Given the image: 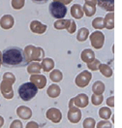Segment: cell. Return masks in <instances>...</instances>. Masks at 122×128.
<instances>
[{"label": "cell", "mask_w": 122, "mask_h": 128, "mask_svg": "<svg viewBox=\"0 0 122 128\" xmlns=\"http://www.w3.org/2000/svg\"><path fill=\"white\" fill-rule=\"evenodd\" d=\"M45 56V52L44 50L40 47H34L31 54V57H30V62L31 61H41Z\"/></svg>", "instance_id": "9a60e30c"}, {"label": "cell", "mask_w": 122, "mask_h": 128, "mask_svg": "<svg viewBox=\"0 0 122 128\" xmlns=\"http://www.w3.org/2000/svg\"><path fill=\"white\" fill-rule=\"evenodd\" d=\"M1 64L7 68H21L25 67L28 61L26 60L24 52L19 47H8L1 56Z\"/></svg>", "instance_id": "6da1fadb"}, {"label": "cell", "mask_w": 122, "mask_h": 128, "mask_svg": "<svg viewBox=\"0 0 122 128\" xmlns=\"http://www.w3.org/2000/svg\"><path fill=\"white\" fill-rule=\"evenodd\" d=\"M89 35V30L85 27H81V29H79L78 34H77V39L79 42H84L88 38Z\"/></svg>", "instance_id": "d4e9b609"}, {"label": "cell", "mask_w": 122, "mask_h": 128, "mask_svg": "<svg viewBox=\"0 0 122 128\" xmlns=\"http://www.w3.org/2000/svg\"><path fill=\"white\" fill-rule=\"evenodd\" d=\"M82 10H83V13L87 16H92L96 12V6H93V5L85 3L83 5V7H82Z\"/></svg>", "instance_id": "83f0119b"}, {"label": "cell", "mask_w": 122, "mask_h": 128, "mask_svg": "<svg viewBox=\"0 0 122 128\" xmlns=\"http://www.w3.org/2000/svg\"><path fill=\"white\" fill-rule=\"evenodd\" d=\"M112 110L108 107H103L99 110V116L104 120H108L111 116H112Z\"/></svg>", "instance_id": "484cf974"}, {"label": "cell", "mask_w": 122, "mask_h": 128, "mask_svg": "<svg viewBox=\"0 0 122 128\" xmlns=\"http://www.w3.org/2000/svg\"><path fill=\"white\" fill-rule=\"evenodd\" d=\"M30 82L34 84L38 88V89H43L47 84V78L44 75L34 74V75H31L30 77Z\"/></svg>", "instance_id": "9c48e42d"}, {"label": "cell", "mask_w": 122, "mask_h": 128, "mask_svg": "<svg viewBox=\"0 0 122 128\" xmlns=\"http://www.w3.org/2000/svg\"><path fill=\"white\" fill-rule=\"evenodd\" d=\"M40 64L42 70H44L45 72H50L54 68V61L51 58H44Z\"/></svg>", "instance_id": "44dd1931"}, {"label": "cell", "mask_w": 122, "mask_h": 128, "mask_svg": "<svg viewBox=\"0 0 122 128\" xmlns=\"http://www.w3.org/2000/svg\"><path fill=\"white\" fill-rule=\"evenodd\" d=\"M104 100L103 95H99V94H93L91 97V102L94 106H99L100 104H102Z\"/></svg>", "instance_id": "1f68e13d"}, {"label": "cell", "mask_w": 122, "mask_h": 128, "mask_svg": "<svg viewBox=\"0 0 122 128\" xmlns=\"http://www.w3.org/2000/svg\"><path fill=\"white\" fill-rule=\"evenodd\" d=\"M69 20H64V18H60V20H57L56 22L53 24V26L55 29L58 30H61V29H66L68 24H69Z\"/></svg>", "instance_id": "4316f807"}, {"label": "cell", "mask_w": 122, "mask_h": 128, "mask_svg": "<svg viewBox=\"0 0 122 128\" xmlns=\"http://www.w3.org/2000/svg\"><path fill=\"white\" fill-rule=\"evenodd\" d=\"M74 100V104L76 105V107L78 108H85L87 105H88V96L84 93H81V94H78L76 97L73 98Z\"/></svg>", "instance_id": "7c38bea8"}, {"label": "cell", "mask_w": 122, "mask_h": 128, "mask_svg": "<svg viewBox=\"0 0 122 128\" xmlns=\"http://www.w3.org/2000/svg\"><path fill=\"white\" fill-rule=\"evenodd\" d=\"M103 22H104V27L111 30L114 29V12H110L107 14L105 18H103Z\"/></svg>", "instance_id": "2e32d148"}, {"label": "cell", "mask_w": 122, "mask_h": 128, "mask_svg": "<svg viewBox=\"0 0 122 128\" xmlns=\"http://www.w3.org/2000/svg\"><path fill=\"white\" fill-rule=\"evenodd\" d=\"M3 80H7V82H10L11 84H14L16 82V77L14 76V74L12 73H5L4 76H3Z\"/></svg>", "instance_id": "e575fe53"}, {"label": "cell", "mask_w": 122, "mask_h": 128, "mask_svg": "<svg viewBox=\"0 0 122 128\" xmlns=\"http://www.w3.org/2000/svg\"><path fill=\"white\" fill-rule=\"evenodd\" d=\"M67 31L69 32V33H71V34H73L74 32L76 31V29H77V25H76V22H74L73 20H69V24H68V26H67Z\"/></svg>", "instance_id": "d590c367"}, {"label": "cell", "mask_w": 122, "mask_h": 128, "mask_svg": "<svg viewBox=\"0 0 122 128\" xmlns=\"http://www.w3.org/2000/svg\"><path fill=\"white\" fill-rule=\"evenodd\" d=\"M99 70L101 74L106 77V78H111L113 76V69L108 65V64H100V67H99Z\"/></svg>", "instance_id": "603a6c76"}, {"label": "cell", "mask_w": 122, "mask_h": 128, "mask_svg": "<svg viewBox=\"0 0 122 128\" xmlns=\"http://www.w3.org/2000/svg\"><path fill=\"white\" fill-rule=\"evenodd\" d=\"M17 92H18L19 97L23 101H30L36 96L37 92H38V88L31 82H24L18 88Z\"/></svg>", "instance_id": "7a4b0ae2"}, {"label": "cell", "mask_w": 122, "mask_h": 128, "mask_svg": "<svg viewBox=\"0 0 122 128\" xmlns=\"http://www.w3.org/2000/svg\"><path fill=\"white\" fill-rule=\"evenodd\" d=\"M61 93V88L60 86L56 84H50L47 90V94L50 97V98H56L58 96L60 95Z\"/></svg>", "instance_id": "ac0fdd59"}, {"label": "cell", "mask_w": 122, "mask_h": 128, "mask_svg": "<svg viewBox=\"0 0 122 128\" xmlns=\"http://www.w3.org/2000/svg\"><path fill=\"white\" fill-rule=\"evenodd\" d=\"M27 72L31 75L34 74H40L42 71V68H41V64L37 61H31L27 64Z\"/></svg>", "instance_id": "ffe728a7"}, {"label": "cell", "mask_w": 122, "mask_h": 128, "mask_svg": "<svg viewBox=\"0 0 122 128\" xmlns=\"http://www.w3.org/2000/svg\"><path fill=\"white\" fill-rule=\"evenodd\" d=\"M14 24H15V20H14V16L12 15H4V16H1V18H0L1 28L8 30L14 26Z\"/></svg>", "instance_id": "30bf717a"}, {"label": "cell", "mask_w": 122, "mask_h": 128, "mask_svg": "<svg viewBox=\"0 0 122 128\" xmlns=\"http://www.w3.org/2000/svg\"><path fill=\"white\" fill-rule=\"evenodd\" d=\"M49 79L52 80L53 82H59L63 79V75H62V73H61L60 70L54 69V70H52L51 72L49 73Z\"/></svg>", "instance_id": "cb8c5ba5"}, {"label": "cell", "mask_w": 122, "mask_h": 128, "mask_svg": "<svg viewBox=\"0 0 122 128\" xmlns=\"http://www.w3.org/2000/svg\"><path fill=\"white\" fill-rule=\"evenodd\" d=\"M53 1H57V2H60V3H62V4H64V5H68V4H70L73 0H53Z\"/></svg>", "instance_id": "ab89813d"}, {"label": "cell", "mask_w": 122, "mask_h": 128, "mask_svg": "<svg viewBox=\"0 0 122 128\" xmlns=\"http://www.w3.org/2000/svg\"><path fill=\"white\" fill-rule=\"evenodd\" d=\"M47 118L53 123H59L62 120V112L57 108H49L46 112Z\"/></svg>", "instance_id": "8992f818"}, {"label": "cell", "mask_w": 122, "mask_h": 128, "mask_svg": "<svg viewBox=\"0 0 122 128\" xmlns=\"http://www.w3.org/2000/svg\"><path fill=\"white\" fill-rule=\"evenodd\" d=\"M71 15L75 18L81 20L84 15L83 10H82V6H81L80 4H74L71 7Z\"/></svg>", "instance_id": "d6986e66"}, {"label": "cell", "mask_w": 122, "mask_h": 128, "mask_svg": "<svg viewBox=\"0 0 122 128\" xmlns=\"http://www.w3.org/2000/svg\"><path fill=\"white\" fill-rule=\"evenodd\" d=\"M0 66H1V64H0Z\"/></svg>", "instance_id": "bcb514c9"}, {"label": "cell", "mask_w": 122, "mask_h": 128, "mask_svg": "<svg viewBox=\"0 0 122 128\" xmlns=\"http://www.w3.org/2000/svg\"><path fill=\"white\" fill-rule=\"evenodd\" d=\"M49 13L50 15L55 18L56 20H60V18H64L65 16L67 15V8L66 5L57 2V1H53L49 4Z\"/></svg>", "instance_id": "3957f363"}, {"label": "cell", "mask_w": 122, "mask_h": 128, "mask_svg": "<svg viewBox=\"0 0 122 128\" xmlns=\"http://www.w3.org/2000/svg\"><path fill=\"white\" fill-rule=\"evenodd\" d=\"M16 114L22 118V120H29L32 116V111L30 108L26 107V106H19L16 109Z\"/></svg>", "instance_id": "4fadbf2b"}, {"label": "cell", "mask_w": 122, "mask_h": 128, "mask_svg": "<svg viewBox=\"0 0 122 128\" xmlns=\"http://www.w3.org/2000/svg\"><path fill=\"white\" fill-rule=\"evenodd\" d=\"M22 123L21 121L18 120H16L14 121H12V123L10 124V128H22Z\"/></svg>", "instance_id": "8d00e7d4"}, {"label": "cell", "mask_w": 122, "mask_h": 128, "mask_svg": "<svg viewBox=\"0 0 122 128\" xmlns=\"http://www.w3.org/2000/svg\"><path fill=\"white\" fill-rule=\"evenodd\" d=\"M81 118V111L78 107H71L68 112V120L71 123H78Z\"/></svg>", "instance_id": "ba28073f"}, {"label": "cell", "mask_w": 122, "mask_h": 128, "mask_svg": "<svg viewBox=\"0 0 122 128\" xmlns=\"http://www.w3.org/2000/svg\"><path fill=\"white\" fill-rule=\"evenodd\" d=\"M3 124H4V118H3V116H0V128L3 126Z\"/></svg>", "instance_id": "7bdbcfd3"}, {"label": "cell", "mask_w": 122, "mask_h": 128, "mask_svg": "<svg viewBox=\"0 0 122 128\" xmlns=\"http://www.w3.org/2000/svg\"><path fill=\"white\" fill-rule=\"evenodd\" d=\"M92 26L95 29H103L104 28V22H103V18L98 16L92 20Z\"/></svg>", "instance_id": "f1b7e54d"}, {"label": "cell", "mask_w": 122, "mask_h": 128, "mask_svg": "<svg viewBox=\"0 0 122 128\" xmlns=\"http://www.w3.org/2000/svg\"><path fill=\"white\" fill-rule=\"evenodd\" d=\"M81 58L83 62H85L86 64L92 62L94 59H95V54H94V52L90 48H85L81 52Z\"/></svg>", "instance_id": "5bb4252c"}, {"label": "cell", "mask_w": 122, "mask_h": 128, "mask_svg": "<svg viewBox=\"0 0 122 128\" xmlns=\"http://www.w3.org/2000/svg\"><path fill=\"white\" fill-rule=\"evenodd\" d=\"M85 3L90 4V5H93V6H96V4H97L96 0H85Z\"/></svg>", "instance_id": "60d3db41"}, {"label": "cell", "mask_w": 122, "mask_h": 128, "mask_svg": "<svg viewBox=\"0 0 122 128\" xmlns=\"http://www.w3.org/2000/svg\"><path fill=\"white\" fill-rule=\"evenodd\" d=\"M100 64H101V62H100L98 59H94L92 62H90V63L86 64V65H87L88 69H90L91 71H96V70H99Z\"/></svg>", "instance_id": "d6a6232c"}, {"label": "cell", "mask_w": 122, "mask_h": 128, "mask_svg": "<svg viewBox=\"0 0 122 128\" xmlns=\"http://www.w3.org/2000/svg\"><path fill=\"white\" fill-rule=\"evenodd\" d=\"M32 1L35 3H38V4H44V3L48 2V0H32Z\"/></svg>", "instance_id": "b9f144b4"}, {"label": "cell", "mask_w": 122, "mask_h": 128, "mask_svg": "<svg viewBox=\"0 0 122 128\" xmlns=\"http://www.w3.org/2000/svg\"><path fill=\"white\" fill-rule=\"evenodd\" d=\"M107 105L109 106V107H112V108H114V96H111V97H109L108 99H107Z\"/></svg>", "instance_id": "74e56055"}, {"label": "cell", "mask_w": 122, "mask_h": 128, "mask_svg": "<svg viewBox=\"0 0 122 128\" xmlns=\"http://www.w3.org/2000/svg\"><path fill=\"white\" fill-rule=\"evenodd\" d=\"M96 2L101 8L108 12L114 11V0H96Z\"/></svg>", "instance_id": "e0dca14e"}, {"label": "cell", "mask_w": 122, "mask_h": 128, "mask_svg": "<svg viewBox=\"0 0 122 128\" xmlns=\"http://www.w3.org/2000/svg\"><path fill=\"white\" fill-rule=\"evenodd\" d=\"M25 128H39V125L37 122L35 121H29L27 124H26V127Z\"/></svg>", "instance_id": "f35d334b"}, {"label": "cell", "mask_w": 122, "mask_h": 128, "mask_svg": "<svg viewBox=\"0 0 122 128\" xmlns=\"http://www.w3.org/2000/svg\"><path fill=\"white\" fill-rule=\"evenodd\" d=\"M82 126H83V128H95L96 121L92 118H85V120H83Z\"/></svg>", "instance_id": "f546056e"}, {"label": "cell", "mask_w": 122, "mask_h": 128, "mask_svg": "<svg viewBox=\"0 0 122 128\" xmlns=\"http://www.w3.org/2000/svg\"><path fill=\"white\" fill-rule=\"evenodd\" d=\"M97 128H112V123L109 120H101L97 123Z\"/></svg>", "instance_id": "836d02e7"}, {"label": "cell", "mask_w": 122, "mask_h": 128, "mask_svg": "<svg viewBox=\"0 0 122 128\" xmlns=\"http://www.w3.org/2000/svg\"><path fill=\"white\" fill-rule=\"evenodd\" d=\"M92 91L94 94H99V95H102L105 91V84L101 82V80H97L93 84L92 86Z\"/></svg>", "instance_id": "7402d4cb"}, {"label": "cell", "mask_w": 122, "mask_h": 128, "mask_svg": "<svg viewBox=\"0 0 122 128\" xmlns=\"http://www.w3.org/2000/svg\"><path fill=\"white\" fill-rule=\"evenodd\" d=\"M48 26L46 24H42L39 20H32L30 22V30L33 33L36 34H44L45 32L47 31Z\"/></svg>", "instance_id": "8fae6325"}, {"label": "cell", "mask_w": 122, "mask_h": 128, "mask_svg": "<svg viewBox=\"0 0 122 128\" xmlns=\"http://www.w3.org/2000/svg\"><path fill=\"white\" fill-rule=\"evenodd\" d=\"M1 56H2V52H0V64H1Z\"/></svg>", "instance_id": "f6af8a7d"}, {"label": "cell", "mask_w": 122, "mask_h": 128, "mask_svg": "<svg viewBox=\"0 0 122 128\" xmlns=\"http://www.w3.org/2000/svg\"><path fill=\"white\" fill-rule=\"evenodd\" d=\"M13 84H11L10 82L7 80H2L1 84H0V89H1V92L3 96L6 98V99H12L14 97V90L12 88Z\"/></svg>", "instance_id": "52a82bcc"}, {"label": "cell", "mask_w": 122, "mask_h": 128, "mask_svg": "<svg viewBox=\"0 0 122 128\" xmlns=\"http://www.w3.org/2000/svg\"><path fill=\"white\" fill-rule=\"evenodd\" d=\"M92 79V74L89 71H82L81 73H80L77 77H76V80H75V84L77 86L81 88H86L88 84H89L90 80Z\"/></svg>", "instance_id": "5b68a950"}, {"label": "cell", "mask_w": 122, "mask_h": 128, "mask_svg": "<svg viewBox=\"0 0 122 128\" xmlns=\"http://www.w3.org/2000/svg\"><path fill=\"white\" fill-rule=\"evenodd\" d=\"M89 40L91 43V46L96 50H100L103 48L104 43H105V35L101 31H94L91 33L89 36Z\"/></svg>", "instance_id": "277c9868"}, {"label": "cell", "mask_w": 122, "mask_h": 128, "mask_svg": "<svg viewBox=\"0 0 122 128\" xmlns=\"http://www.w3.org/2000/svg\"><path fill=\"white\" fill-rule=\"evenodd\" d=\"M25 3V0H12L11 1V5L13 9L15 10H20L23 8Z\"/></svg>", "instance_id": "4dcf8cb0"}, {"label": "cell", "mask_w": 122, "mask_h": 128, "mask_svg": "<svg viewBox=\"0 0 122 128\" xmlns=\"http://www.w3.org/2000/svg\"><path fill=\"white\" fill-rule=\"evenodd\" d=\"M73 104H74V100L73 98L70 100V104H69V108H71V107H73Z\"/></svg>", "instance_id": "ee69618b"}]
</instances>
